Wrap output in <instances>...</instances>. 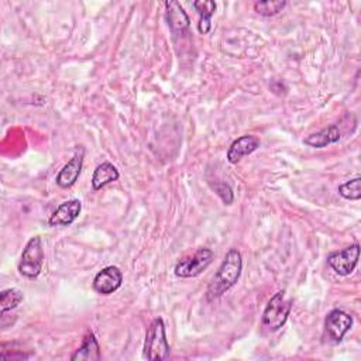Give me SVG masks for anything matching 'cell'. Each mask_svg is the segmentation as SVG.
<instances>
[{
	"label": "cell",
	"mask_w": 361,
	"mask_h": 361,
	"mask_svg": "<svg viewBox=\"0 0 361 361\" xmlns=\"http://www.w3.org/2000/svg\"><path fill=\"white\" fill-rule=\"evenodd\" d=\"M243 270V258L239 250L232 249L228 251L222 265L214 274L212 282L207 286L206 298L207 301H214L221 298L226 291L239 281Z\"/></svg>",
	"instance_id": "1"
},
{
	"label": "cell",
	"mask_w": 361,
	"mask_h": 361,
	"mask_svg": "<svg viewBox=\"0 0 361 361\" xmlns=\"http://www.w3.org/2000/svg\"><path fill=\"white\" fill-rule=\"evenodd\" d=\"M171 354V347L165 334V325L161 318L154 319L146 333L144 341V357L152 361L167 360Z\"/></svg>",
	"instance_id": "2"
},
{
	"label": "cell",
	"mask_w": 361,
	"mask_h": 361,
	"mask_svg": "<svg viewBox=\"0 0 361 361\" xmlns=\"http://www.w3.org/2000/svg\"><path fill=\"white\" fill-rule=\"evenodd\" d=\"M293 309V300L285 291H278L267 304L263 314V325L270 332L279 330L288 321Z\"/></svg>",
	"instance_id": "3"
},
{
	"label": "cell",
	"mask_w": 361,
	"mask_h": 361,
	"mask_svg": "<svg viewBox=\"0 0 361 361\" xmlns=\"http://www.w3.org/2000/svg\"><path fill=\"white\" fill-rule=\"evenodd\" d=\"M44 263V249L40 236H34L26 244L19 263V272L30 279L40 275Z\"/></svg>",
	"instance_id": "4"
},
{
	"label": "cell",
	"mask_w": 361,
	"mask_h": 361,
	"mask_svg": "<svg viewBox=\"0 0 361 361\" xmlns=\"http://www.w3.org/2000/svg\"><path fill=\"white\" fill-rule=\"evenodd\" d=\"M214 254L209 249H199L193 256L182 258L175 265V275L181 278H193L202 274L212 263Z\"/></svg>",
	"instance_id": "5"
},
{
	"label": "cell",
	"mask_w": 361,
	"mask_h": 361,
	"mask_svg": "<svg viewBox=\"0 0 361 361\" xmlns=\"http://www.w3.org/2000/svg\"><path fill=\"white\" fill-rule=\"evenodd\" d=\"M358 258H360V246L355 243L350 247H346L344 250L329 254L327 264L337 275L347 277L355 270L358 264Z\"/></svg>",
	"instance_id": "6"
},
{
	"label": "cell",
	"mask_w": 361,
	"mask_h": 361,
	"mask_svg": "<svg viewBox=\"0 0 361 361\" xmlns=\"http://www.w3.org/2000/svg\"><path fill=\"white\" fill-rule=\"evenodd\" d=\"M353 326V318L341 309H333L327 314L325 321V327L327 336L332 339L333 343H340L346 333Z\"/></svg>",
	"instance_id": "7"
},
{
	"label": "cell",
	"mask_w": 361,
	"mask_h": 361,
	"mask_svg": "<svg viewBox=\"0 0 361 361\" xmlns=\"http://www.w3.org/2000/svg\"><path fill=\"white\" fill-rule=\"evenodd\" d=\"M121 282H123L121 271L117 267L110 265L96 274L94 279V290L101 295H110L119 290L121 286Z\"/></svg>",
	"instance_id": "8"
},
{
	"label": "cell",
	"mask_w": 361,
	"mask_h": 361,
	"mask_svg": "<svg viewBox=\"0 0 361 361\" xmlns=\"http://www.w3.org/2000/svg\"><path fill=\"white\" fill-rule=\"evenodd\" d=\"M82 203L78 199H71L61 203L57 210L51 214L48 221L50 226H69L74 223L81 214Z\"/></svg>",
	"instance_id": "9"
},
{
	"label": "cell",
	"mask_w": 361,
	"mask_h": 361,
	"mask_svg": "<svg viewBox=\"0 0 361 361\" xmlns=\"http://www.w3.org/2000/svg\"><path fill=\"white\" fill-rule=\"evenodd\" d=\"M82 165H84V150L81 153H77L72 157L58 172L57 175V184L61 188H71L72 185H75L78 181L81 172H82Z\"/></svg>",
	"instance_id": "10"
},
{
	"label": "cell",
	"mask_w": 361,
	"mask_h": 361,
	"mask_svg": "<svg viewBox=\"0 0 361 361\" xmlns=\"http://www.w3.org/2000/svg\"><path fill=\"white\" fill-rule=\"evenodd\" d=\"M260 147V140L256 135H242L232 142L228 152V161L237 164L243 157L253 154Z\"/></svg>",
	"instance_id": "11"
},
{
	"label": "cell",
	"mask_w": 361,
	"mask_h": 361,
	"mask_svg": "<svg viewBox=\"0 0 361 361\" xmlns=\"http://www.w3.org/2000/svg\"><path fill=\"white\" fill-rule=\"evenodd\" d=\"M167 22L175 36H184L189 30V17L178 2H165Z\"/></svg>",
	"instance_id": "12"
},
{
	"label": "cell",
	"mask_w": 361,
	"mask_h": 361,
	"mask_svg": "<svg viewBox=\"0 0 361 361\" xmlns=\"http://www.w3.org/2000/svg\"><path fill=\"white\" fill-rule=\"evenodd\" d=\"M340 130L336 124H332L315 134H311L308 135L304 142L307 144V146L309 147H314V149H323V147H327L329 144H334L340 140Z\"/></svg>",
	"instance_id": "13"
},
{
	"label": "cell",
	"mask_w": 361,
	"mask_h": 361,
	"mask_svg": "<svg viewBox=\"0 0 361 361\" xmlns=\"http://www.w3.org/2000/svg\"><path fill=\"white\" fill-rule=\"evenodd\" d=\"M71 360L72 361H99L101 360V347L92 332L87 334L82 346L71 355Z\"/></svg>",
	"instance_id": "14"
},
{
	"label": "cell",
	"mask_w": 361,
	"mask_h": 361,
	"mask_svg": "<svg viewBox=\"0 0 361 361\" xmlns=\"http://www.w3.org/2000/svg\"><path fill=\"white\" fill-rule=\"evenodd\" d=\"M120 177L117 168L110 164V163H102L101 165H98V168L94 172L92 177V188L95 191H99L102 188H105L106 185L117 181Z\"/></svg>",
	"instance_id": "15"
},
{
	"label": "cell",
	"mask_w": 361,
	"mask_h": 361,
	"mask_svg": "<svg viewBox=\"0 0 361 361\" xmlns=\"http://www.w3.org/2000/svg\"><path fill=\"white\" fill-rule=\"evenodd\" d=\"M193 8L200 17L199 24H198L199 33L207 34L212 29L210 19H212L213 13L216 12V3L212 2V0H196V2H193Z\"/></svg>",
	"instance_id": "16"
},
{
	"label": "cell",
	"mask_w": 361,
	"mask_h": 361,
	"mask_svg": "<svg viewBox=\"0 0 361 361\" xmlns=\"http://www.w3.org/2000/svg\"><path fill=\"white\" fill-rule=\"evenodd\" d=\"M23 300H24L23 293L16 290V288H10V290L2 291V294H0V312H2V315H5L6 312L16 309Z\"/></svg>",
	"instance_id": "17"
},
{
	"label": "cell",
	"mask_w": 361,
	"mask_h": 361,
	"mask_svg": "<svg viewBox=\"0 0 361 361\" xmlns=\"http://www.w3.org/2000/svg\"><path fill=\"white\" fill-rule=\"evenodd\" d=\"M286 6L285 0H263V2L254 3V10L265 17L275 16Z\"/></svg>",
	"instance_id": "18"
},
{
	"label": "cell",
	"mask_w": 361,
	"mask_h": 361,
	"mask_svg": "<svg viewBox=\"0 0 361 361\" xmlns=\"http://www.w3.org/2000/svg\"><path fill=\"white\" fill-rule=\"evenodd\" d=\"M339 193L348 200H360L361 199V178L357 177L346 184L339 186Z\"/></svg>",
	"instance_id": "19"
},
{
	"label": "cell",
	"mask_w": 361,
	"mask_h": 361,
	"mask_svg": "<svg viewBox=\"0 0 361 361\" xmlns=\"http://www.w3.org/2000/svg\"><path fill=\"white\" fill-rule=\"evenodd\" d=\"M216 192L222 198V200L225 202V205H232L233 199H235V193L233 189L228 185V184H221V185H216L214 186Z\"/></svg>",
	"instance_id": "20"
}]
</instances>
